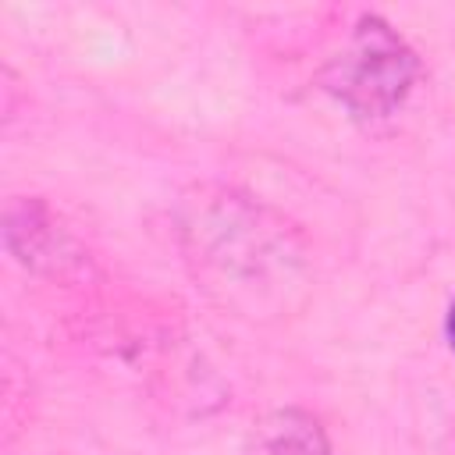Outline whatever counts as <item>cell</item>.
<instances>
[{
  "instance_id": "1",
  "label": "cell",
  "mask_w": 455,
  "mask_h": 455,
  "mask_svg": "<svg viewBox=\"0 0 455 455\" xmlns=\"http://www.w3.org/2000/svg\"><path fill=\"white\" fill-rule=\"evenodd\" d=\"M416 75L419 60L412 46L384 18L363 14L320 82L355 117H387L405 103Z\"/></svg>"
},
{
  "instance_id": "2",
  "label": "cell",
  "mask_w": 455,
  "mask_h": 455,
  "mask_svg": "<svg viewBox=\"0 0 455 455\" xmlns=\"http://www.w3.org/2000/svg\"><path fill=\"white\" fill-rule=\"evenodd\" d=\"M277 228L281 224H270L263 210L231 192H199V199H188L185 235L199 259L220 277H267L270 270H288V242Z\"/></svg>"
},
{
  "instance_id": "3",
  "label": "cell",
  "mask_w": 455,
  "mask_h": 455,
  "mask_svg": "<svg viewBox=\"0 0 455 455\" xmlns=\"http://www.w3.org/2000/svg\"><path fill=\"white\" fill-rule=\"evenodd\" d=\"M7 249L32 270L64 274L71 263H82V249L68 231L57 228L50 210L39 199H14L7 206Z\"/></svg>"
},
{
  "instance_id": "4",
  "label": "cell",
  "mask_w": 455,
  "mask_h": 455,
  "mask_svg": "<svg viewBox=\"0 0 455 455\" xmlns=\"http://www.w3.org/2000/svg\"><path fill=\"white\" fill-rule=\"evenodd\" d=\"M256 455H331L323 427L302 409H274L252 434Z\"/></svg>"
},
{
  "instance_id": "5",
  "label": "cell",
  "mask_w": 455,
  "mask_h": 455,
  "mask_svg": "<svg viewBox=\"0 0 455 455\" xmlns=\"http://www.w3.org/2000/svg\"><path fill=\"white\" fill-rule=\"evenodd\" d=\"M444 338H448V345L455 348V302L448 306V316H444Z\"/></svg>"
}]
</instances>
